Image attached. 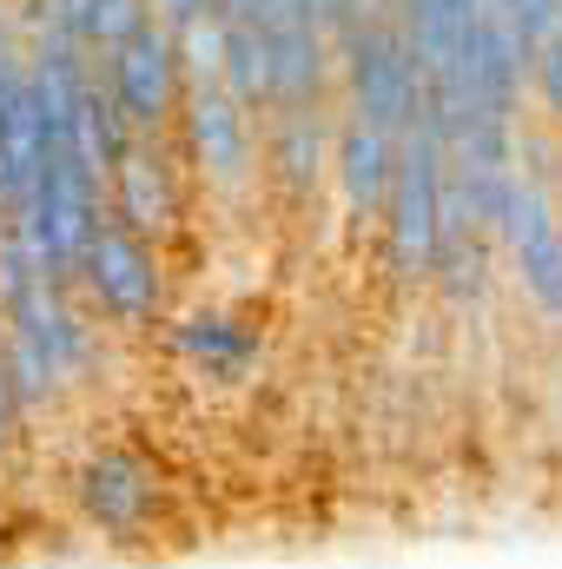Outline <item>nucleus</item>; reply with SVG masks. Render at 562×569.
I'll return each instance as SVG.
<instances>
[{"label": "nucleus", "mask_w": 562, "mask_h": 569, "mask_svg": "<svg viewBox=\"0 0 562 569\" xmlns=\"http://www.w3.org/2000/svg\"><path fill=\"white\" fill-rule=\"evenodd\" d=\"M384 232H391V266L398 279H436V246H443V120L423 87L418 113L398 133V172L384 199Z\"/></svg>", "instance_id": "f257e3e1"}, {"label": "nucleus", "mask_w": 562, "mask_h": 569, "mask_svg": "<svg viewBox=\"0 0 562 569\" xmlns=\"http://www.w3.org/2000/svg\"><path fill=\"white\" fill-rule=\"evenodd\" d=\"M338 80L351 93V120H371L384 133H404V120L418 113L423 100V73L404 47V27H398V7L371 13L358 33L338 40Z\"/></svg>", "instance_id": "f03ea898"}, {"label": "nucleus", "mask_w": 562, "mask_h": 569, "mask_svg": "<svg viewBox=\"0 0 562 569\" xmlns=\"http://www.w3.org/2000/svg\"><path fill=\"white\" fill-rule=\"evenodd\" d=\"M73 279H80V291H87L113 325H127V331H140V325H152V318L165 311V266H159V246L133 239V232L113 226V219L93 226V239H87L80 259H73Z\"/></svg>", "instance_id": "7ed1b4c3"}, {"label": "nucleus", "mask_w": 562, "mask_h": 569, "mask_svg": "<svg viewBox=\"0 0 562 569\" xmlns=\"http://www.w3.org/2000/svg\"><path fill=\"white\" fill-rule=\"evenodd\" d=\"M113 107L127 113V127L140 140H165L172 120H179V100H185V73H179V47L159 20H145L133 40H120L107 60H93Z\"/></svg>", "instance_id": "20e7f679"}, {"label": "nucleus", "mask_w": 562, "mask_h": 569, "mask_svg": "<svg viewBox=\"0 0 562 569\" xmlns=\"http://www.w3.org/2000/svg\"><path fill=\"white\" fill-rule=\"evenodd\" d=\"M172 133L185 140L192 172H199L212 192H245L252 159H259V152H252V113H245L225 87H185Z\"/></svg>", "instance_id": "39448f33"}, {"label": "nucleus", "mask_w": 562, "mask_h": 569, "mask_svg": "<svg viewBox=\"0 0 562 569\" xmlns=\"http://www.w3.org/2000/svg\"><path fill=\"white\" fill-rule=\"evenodd\" d=\"M179 212H185V199H179V172H172L165 146L133 140L107 172V219L127 226L145 246H159V239L179 232Z\"/></svg>", "instance_id": "423d86ee"}, {"label": "nucleus", "mask_w": 562, "mask_h": 569, "mask_svg": "<svg viewBox=\"0 0 562 569\" xmlns=\"http://www.w3.org/2000/svg\"><path fill=\"white\" fill-rule=\"evenodd\" d=\"M73 490H80V510H87L100 530H113V537L145 530V523L159 517V503H165L159 463L140 457V450H120V443H113V450H93V457L80 463Z\"/></svg>", "instance_id": "0eeeda50"}, {"label": "nucleus", "mask_w": 562, "mask_h": 569, "mask_svg": "<svg viewBox=\"0 0 562 569\" xmlns=\"http://www.w3.org/2000/svg\"><path fill=\"white\" fill-rule=\"evenodd\" d=\"M496 232L510 239L516 272H523V284H530V298H536L550 318H562V219H556V206H550V192H543L536 179L516 172Z\"/></svg>", "instance_id": "6e6552de"}, {"label": "nucleus", "mask_w": 562, "mask_h": 569, "mask_svg": "<svg viewBox=\"0 0 562 569\" xmlns=\"http://www.w3.org/2000/svg\"><path fill=\"white\" fill-rule=\"evenodd\" d=\"M331 166H338V186L351 199L358 219H384V199H391V172H398V133L371 127V120H338L331 133Z\"/></svg>", "instance_id": "1a4fd4ad"}, {"label": "nucleus", "mask_w": 562, "mask_h": 569, "mask_svg": "<svg viewBox=\"0 0 562 569\" xmlns=\"http://www.w3.org/2000/svg\"><path fill=\"white\" fill-rule=\"evenodd\" d=\"M331 120H324V107H279V120H272V172H279L284 192H318V179H324V166H331Z\"/></svg>", "instance_id": "9d476101"}, {"label": "nucleus", "mask_w": 562, "mask_h": 569, "mask_svg": "<svg viewBox=\"0 0 562 569\" xmlns=\"http://www.w3.org/2000/svg\"><path fill=\"white\" fill-rule=\"evenodd\" d=\"M179 351H185L205 378H225V385H239V378L259 365V338H252V325H239L232 311H192V318L179 325Z\"/></svg>", "instance_id": "9b49d317"}, {"label": "nucleus", "mask_w": 562, "mask_h": 569, "mask_svg": "<svg viewBox=\"0 0 562 569\" xmlns=\"http://www.w3.org/2000/svg\"><path fill=\"white\" fill-rule=\"evenodd\" d=\"M53 20L87 60H107L120 40H133L152 20V7L145 0H53Z\"/></svg>", "instance_id": "f8f14e48"}, {"label": "nucleus", "mask_w": 562, "mask_h": 569, "mask_svg": "<svg viewBox=\"0 0 562 569\" xmlns=\"http://www.w3.org/2000/svg\"><path fill=\"white\" fill-rule=\"evenodd\" d=\"M490 13H496V20L530 47V53H536V47L562 27V0H490Z\"/></svg>", "instance_id": "ddd939ff"}, {"label": "nucleus", "mask_w": 562, "mask_h": 569, "mask_svg": "<svg viewBox=\"0 0 562 569\" xmlns=\"http://www.w3.org/2000/svg\"><path fill=\"white\" fill-rule=\"evenodd\" d=\"M530 80H536V100L562 120V27L536 47V53H530Z\"/></svg>", "instance_id": "4468645a"}, {"label": "nucleus", "mask_w": 562, "mask_h": 569, "mask_svg": "<svg viewBox=\"0 0 562 569\" xmlns=\"http://www.w3.org/2000/svg\"><path fill=\"white\" fill-rule=\"evenodd\" d=\"M145 7H152V20H159L165 33H179V27H192V20L219 13V0H145Z\"/></svg>", "instance_id": "2eb2a0df"}, {"label": "nucleus", "mask_w": 562, "mask_h": 569, "mask_svg": "<svg viewBox=\"0 0 562 569\" xmlns=\"http://www.w3.org/2000/svg\"><path fill=\"white\" fill-rule=\"evenodd\" d=\"M20 398H13V385H7V371H0V457H13V443H20Z\"/></svg>", "instance_id": "dca6fc26"}]
</instances>
